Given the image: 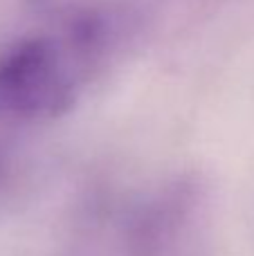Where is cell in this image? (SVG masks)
Masks as SVG:
<instances>
[{
    "label": "cell",
    "mask_w": 254,
    "mask_h": 256,
    "mask_svg": "<svg viewBox=\"0 0 254 256\" xmlns=\"http://www.w3.org/2000/svg\"><path fill=\"white\" fill-rule=\"evenodd\" d=\"M40 162L27 150L0 144V216L22 204L38 184Z\"/></svg>",
    "instance_id": "3"
},
{
    "label": "cell",
    "mask_w": 254,
    "mask_h": 256,
    "mask_svg": "<svg viewBox=\"0 0 254 256\" xmlns=\"http://www.w3.org/2000/svg\"><path fill=\"white\" fill-rule=\"evenodd\" d=\"M88 74L68 43L20 40L0 56V122L43 124L66 115Z\"/></svg>",
    "instance_id": "1"
},
{
    "label": "cell",
    "mask_w": 254,
    "mask_h": 256,
    "mask_svg": "<svg viewBox=\"0 0 254 256\" xmlns=\"http://www.w3.org/2000/svg\"><path fill=\"white\" fill-rule=\"evenodd\" d=\"M212 189L198 173L164 182L124 222L126 256H202L212 238Z\"/></svg>",
    "instance_id": "2"
}]
</instances>
